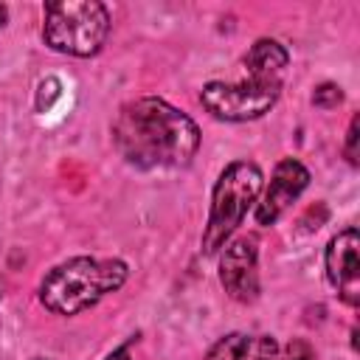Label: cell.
<instances>
[{
  "label": "cell",
  "instance_id": "52a82bcc",
  "mask_svg": "<svg viewBox=\"0 0 360 360\" xmlns=\"http://www.w3.org/2000/svg\"><path fill=\"white\" fill-rule=\"evenodd\" d=\"M357 248H360V236H357L354 228L340 231L326 245V276H329L332 287L338 290V295L349 307H357V301H360V262H357Z\"/></svg>",
  "mask_w": 360,
  "mask_h": 360
},
{
  "label": "cell",
  "instance_id": "7c38bea8",
  "mask_svg": "<svg viewBox=\"0 0 360 360\" xmlns=\"http://www.w3.org/2000/svg\"><path fill=\"white\" fill-rule=\"evenodd\" d=\"M287 360H315V352L309 349L307 340H292L287 346Z\"/></svg>",
  "mask_w": 360,
  "mask_h": 360
},
{
  "label": "cell",
  "instance_id": "3957f363",
  "mask_svg": "<svg viewBox=\"0 0 360 360\" xmlns=\"http://www.w3.org/2000/svg\"><path fill=\"white\" fill-rule=\"evenodd\" d=\"M127 281V264L121 259L73 256L51 267L39 284V301L53 315H79L107 292H115Z\"/></svg>",
  "mask_w": 360,
  "mask_h": 360
},
{
  "label": "cell",
  "instance_id": "4fadbf2b",
  "mask_svg": "<svg viewBox=\"0 0 360 360\" xmlns=\"http://www.w3.org/2000/svg\"><path fill=\"white\" fill-rule=\"evenodd\" d=\"M104 360H129V352H127V349L121 346V349H115V352H110V354H107Z\"/></svg>",
  "mask_w": 360,
  "mask_h": 360
},
{
  "label": "cell",
  "instance_id": "8fae6325",
  "mask_svg": "<svg viewBox=\"0 0 360 360\" xmlns=\"http://www.w3.org/2000/svg\"><path fill=\"white\" fill-rule=\"evenodd\" d=\"M357 138H360V118L352 115L349 132H346V160H349L352 166H357Z\"/></svg>",
  "mask_w": 360,
  "mask_h": 360
},
{
  "label": "cell",
  "instance_id": "5bb4252c",
  "mask_svg": "<svg viewBox=\"0 0 360 360\" xmlns=\"http://www.w3.org/2000/svg\"><path fill=\"white\" fill-rule=\"evenodd\" d=\"M6 17H8V11H6V6H0V25L6 22Z\"/></svg>",
  "mask_w": 360,
  "mask_h": 360
},
{
  "label": "cell",
  "instance_id": "2e32d148",
  "mask_svg": "<svg viewBox=\"0 0 360 360\" xmlns=\"http://www.w3.org/2000/svg\"><path fill=\"white\" fill-rule=\"evenodd\" d=\"M37 360H42V357H37Z\"/></svg>",
  "mask_w": 360,
  "mask_h": 360
},
{
  "label": "cell",
  "instance_id": "6da1fadb",
  "mask_svg": "<svg viewBox=\"0 0 360 360\" xmlns=\"http://www.w3.org/2000/svg\"><path fill=\"white\" fill-rule=\"evenodd\" d=\"M112 143L138 169H177L191 163L200 146V129L169 101L143 96L118 110Z\"/></svg>",
  "mask_w": 360,
  "mask_h": 360
},
{
  "label": "cell",
  "instance_id": "5b68a950",
  "mask_svg": "<svg viewBox=\"0 0 360 360\" xmlns=\"http://www.w3.org/2000/svg\"><path fill=\"white\" fill-rule=\"evenodd\" d=\"M110 34L107 6L98 0H53L45 3L42 37L48 48L68 56H93Z\"/></svg>",
  "mask_w": 360,
  "mask_h": 360
},
{
  "label": "cell",
  "instance_id": "9c48e42d",
  "mask_svg": "<svg viewBox=\"0 0 360 360\" xmlns=\"http://www.w3.org/2000/svg\"><path fill=\"white\" fill-rule=\"evenodd\" d=\"M205 360H278V343L270 335L231 332L211 346Z\"/></svg>",
  "mask_w": 360,
  "mask_h": 360
},
{
  "label": "cell",
  "instance_id": "277c9868",
  "mask_svg": "<svg viewBox=\"0 0 360 360\" xmlns=\"http://www.w3.org/2000/svg\"><path fill=\"white\" fill-rule=\"evenodd\" d=\"M259 188H262V169L256 163L233 160L222 169L211 191V211H208V222L202 231L205 256H214L219 248H225L231 233L242 225L248 208L256 202Z\"/></svg>",
  "mask_w": 360,
  "mask_h": 360
},
{
  "label": "cell",
  "instance_id": "8992f818",
  "mask_svg": "<svg viewBox=\"0 0 360 360\" xmlns=\"http://www.w3.org/2000/svg\"><path fill=\"white\" fill-rule=\"evenodd\" d=\"M219 281L233 301L250 304L259 295V273H256V239L239 236L219 256Z\"/></svg>",
  "mask_w": 360,
  "mask_h": 360
},
{
  "label": "cell",
  "instance_id": "ba28073f",
  "mask_svg": "<svg viewBox=\"0 0 360 360\" xmlns=\"http://www.w3.org/2000/svg\"><path fill=\"white\" fill-rule=\"evenodd\" d=\"M309 183V172L304 163H298L295 158H284L270 177V186L262 197V202L256 205V222L259 225H273L290 205L292 200H298V194L307 188Z\"/></svg>",
  "mask_w": 360,
  "mask_h": 360
},
{
  "label": "cell",
  "instance_id": "30bf717a",
  "mask_svg": "<svg viewBox=\"0 0 360 360\" xmlns=\"http://www.w3.org/2000/svg\"><path fill=\"white\" fill-rule=\"evenodd\" d=\"M340 101H343V93H340V87L332 84V82L318 84L315 93H312V104L321 107V110H332V107H338Z\"/></svg>",
  "mask_w": 360,
  "mask_h": 360
},
{
  "label": "cell",
  "instance_id": "9a60e30c",
  "mask_svg": "<svg viewBox=\"0 0 360 360\" xmlns=\"http://www.w3.org/2000/svg\"><path fill=\"white\" fill-rule=\"evenodd\" d=\"M3 292H6V281L0 278V298H3Z\"/></svg>",
  "mask_w": 360,
  "mask_h": 360
},
{
  "label": "cell",
  "instance_id": "7a4b0ae2",
  "mask_svg": "<svg viewBox=\"0 0 360 360\" xmlns=\"http://www.w3.org/2000/svg\"><path fill=\"white\" fill-rule=\"evenodd\" d=\"M290 53L276 39H256L245 56V79L208 82L200 93L202 107L219 121H253L273 110L281 96Z\"/></svg>",
  "mask_w": 360,
  "mask_h": 360
}]
</instances>
